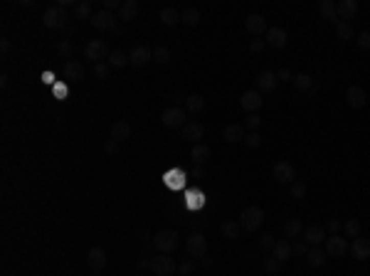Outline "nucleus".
<instances>
[{
  "mask_svg": "<svg viewBox=\"0 0 370 276\" xmlns=\"http://www.w3.org/2000/svg\"><path fill=\"white\" fill-rule=\"evenodd\" d=\"M67 20H70V13H67L62 5H50L42 15L44 28H50V30H62L67 25Z\"/></svg>",
  "mask_w": 370,
  "mask_h": 276,
  "instance_id": "obj_1",
  "label": "nucleus"
},
{
  "mask_svg": "<svg viewBox=\"0 0 370 276\" xmlns=\"http://www.w3.org/2000/svg\"><path fill=\"white\" fill-rule=\"evenodd\" d=\"M262 222H264V212H262V207H257V205L242 210V215H240V227H242L244 232H257Z\"/></svg>",
  "mask_w": 370,
  "mask_h": 276,
  "instance_id": "obj_2",
  "label": "nucleus"
},
{
  "mask_svg": "<svg viewBox=\"0 0 370 276\" xmlns=\"http://www.w3.org/2000/svg\"><path fill=\"white\" fill-rule=\"evenodd\" d=\"M178 242H180V239H178V232H175V229H160V232L153 237V244H156V249L160 254L175 251Z\"/></svg>",
  "mask_w": 370,
  "mask_h": 276,
  "instance_id": "obj_3",
  "label": "nucleus"
},
{
  "mask_svg": "<svg viewBox=\"0 0 370 276\" xmlns=\"http://www.w3.org/2000/svg\"><path fill=\"white\" fill-rule=\"evenodd\" d=\"M160 121H163V126H166V128H183V126L188 124V111L178 109V106H171V109L163 111Z\"/></svg>",
  "mask_w": 370,
  "mask_h": 276,
  "instance_id": "obj_4",
  "label": "nucleus"
},
{
  "mask_svg": "<svg viewBox=\"0 0 370 276\" xmlns=\"http://www.w3.org/2000/svg\"><path fill=\"white\" fill-rule=\"evenodd\" d=\"M84 55H86V59H91V62L97 64V62H101V59H109L111 50H109V44H106L104 40H91V42H86Z\"/></svg>",
  "mask_w": 370,
  "mask_h": 276,
  "instance_id": "obj_5",
  "label": "nucleus"
},
{
  "mask_svg": "<svg viewBox=\"0 0 370 276\" xmlns=\"http://www.w3.org/2000/svg\"><path fill=\"white\" fill-rule=\"evenodd\" d=\"M351 251V244H348V239L341 235H331L326 237V254L328 257H345Z\"/></svg>",
  "mask_w": 370,
  "mask_h": 276,
  "instance_id": "obj_6",
  "label": "nucleus"
},
{
  "mask_svg": "<svg viewBox=\"0 0 370 276\" xmlns=\"http://www.w3.org/2000/svg\"><path fill=\"white\" fill-rule=\"evenodd\" d=\"M294 178H296V168L291 166L289 160L274 163V180H276V182H282V185H294Z\"/></svg>",
  "mask_w": 370,
  "mask_h": 276,
  "instance_id": "obj_7",
  "label": "nucleus"
},
{
  "mask_svg": "<svg viewBox=\"0 0 370 276\" xmlns=\"http://www.w3.org/2000/svg\"><path fill=\"white\" fill-rule=\"evenodd\" d=\"M148 266H151V271H153L156 276H171L173 271L178 269V266H175V262H173L171 257H166V254H160V257H153Z\"/></svg>",
  "mask_w": 370,
  "mask_h": 276,
  "instance_id": "obj_8",
  "label": "nucleus"
},
{
  "mask_svg": "<svg viewBox=\"0 0 370 276\" xmlns=\"http://www.w3.org/2000/svg\"><path fill=\"white\" fill-rule=\"evenodd\" d=\"M257 91L259 94H269V91H274L276 89V84H279V79H276V72H259L257 74Z\"/></svg>",
  "mask_w": 370,
  "mask_h": 276,
  "instance_id": "obj_9",
  "label": "nucleus"
},
{
  "mask_svg": "<svg viewBox=\"0 0 370 276\" xmlns=\"http://www.w3.org/2000/svg\"><path fill=\"white\" fill-rule=\"evenodd\" d=\"M262 104H264V99H262V94H259L257 89H249V91H244L242 99H240V106H242L247 113H257Z\"/></svg>",
  "mask_w": 370,
  "mask_h": 276,
  "instance_id": "obj_10",
  "label": "nucleus"
},
{
  "mask_svg": "<svg viewBox=\"0 0 370 276\" xmlns=\"http://www.w3.org/2000/svg\"><path fill=\"white\" fill-rule=\"evenodd\" d=\"M345 99H348V106L351 109H363L365 104H368V94H365V89L363 86H348V91H345Z\"/></svg>",
  "mask_w": 370,
  "mask_h": 276,
  "instance_id": "obj_11",
  "label": "nucleus"
},
{
  "mask_svg": "<svg viewBox=\"0 0 370 276\" xmlns=\"http://www.w3.org/2000/svg\"><path fill=\"white\" fill-rule=\"evenodd\" d=\"M205 251H207V239H205V235L193 232V235L188 237V254H190V257H205Z\"/></svg>",
  "mask_w": 370,
  "mask_h": 276,
  "instance_id": "obj_12",
  "label": "nucleus"
},
{
  "mask_svg": "<svg viewBox=\"0 0 370 276\" xmlns=\"http://www.w3.org/2000/svg\"><path fill=\"white\" fill-rule=\"evenodd\" d=\"M89 22L97 30H114L116 28V20H114V13H111V10H97V13L91 15Z\"/></svg>",
  "mask_w": 370,
  "mask_h": 276,
  "instance_id": "obj_13",
  "label": "nucleus"
},
{
  "mask_svg": "<svg viewBox=\"0 0 370 276\" xmlns=\"http://www.w3.org/2000/svg\"><path fill=\"white\" fill-rule=\"evenodd\" d=\"M128 59H131V64H133V67H146V64L153 59V52H151V47L138 44V47H133V50H131Z\"/></svg>",
  "mask_w": 370,
  "mask_h": 276,
  "instance_id": "obj_14",
  "label": "nucleus"
},
{
  "mask_svg": "<svg viewBox=\"0 0 370 276\" xmlns=\"http://www.w3.org/2000/svg\"><path fill=\"white\" fill-rule=\"evenodd\" d=\"M351 254L356 257L358 262L370 259V239L368 237H356V239L351 242Z\"/></svg>",
  "mask_w": 370,
  "mask_h": 276,
  "instance_id": "obj_15",
  "label": "nucleus"
},
{
  "mask_svg": "<svg viewBox=\"0 0 370 276\" xmlns=\"http://www.w3.org/2000/svg\"><path fill=\"white\" fill-rule=\"evenodd\" d=\"M304 242L311 244V247H318L321 242H326V227H321V224L306 227V229H304Z\"/></svg>",
  "mask_w": 370,
  "mask_h": 276,
  "instance_id": "obj_16",
  "label": "nucleus"
},
{
  "mask_svg": "<svg viewBox=\"0 0 370 276\" xmlns=\"http://www.w3.org/2000/svg\"><path fill=\"white\" fill-rule=\"evenodd\" d=\"M264 42L271 44V47H276V50H282V47H286V42H289V35H286V30H282V28H269L267 35H264Z\"/></svg>",
  "mask_w": 370,
  "mask_h": 276,
  "instance_id": "obj_17",
  "label": "nucleus"
},
{
  "mask_svg": "<svg viewBox=\"0 0 370 276\" xmlns=\"http://www.w3.org/2000/svg\"><path fill=\"white\" fill-rule=\"evenodd\" d=\"M336 8H338V20L351 22L358 13V0H341V3H336Z\"/></svg>",
  "mask_w": 370,
  "mask_h": 276,
  "instance_id": "obj_18",
  "label": "nucleus"
},
{
  "mask_svg": "<svg viewBox=\"0 0 370 276\" xmlns=\"http://www.w3.org/2000/svg\"><path fill=\"white\" fill-rule=\"evenodd\" d=\"M86 264H89V269L97 274V271H101L104 266H106V251L101 247H94L91 251H89V257H86Z\"/></svg>",
  "mask_w": 370,
  "mask_h": 276,
  "instance_id": "obj_19",
  "label": "nucleus"
},
{
  "mask_svg": "<svg viewBox=\"0 0 370 276\" xmlns=\"http://www.w3.org/2000/svg\"><path fill=\"white\" fill-rule=\"evenodd\" d=\"M62 74H64L70 82H82V79H84V67H82L79 62L70 59V62H64V67H62Z\"/></svg>",
  "mask_w": 370,
  "mask_h": 276,
  "instance_id": "obj_20",
  "label": "nucleus"
},
{
  "mask_svg": "<svg viewBox=\"0 0 370 276\" xmlns=\"http://www.w3.org/2000/svg\"><path fill=\"white\" fill-rule=\"evenodd\" d=\"M190 158H193L195 166H205V163L213 158V151H210V146H205V143H195L193 151H190Z\"/></svg>",
  "mask_w": 370,
  "mask_h": 276,
  "instance_id": "obj_21",
  "label": "nucleus"
},
{
  "mask_svg": "<svg viewBox=\"0 0 370 276\" xmlns=\"http://www.w3.org/2000/svg\"><path fill=\"white\" fill-rule=\"evenodd\" d=\"M180 131H183V138H185V141H190V143H198L200 138L205 136V128H202V124H195V121H188Z\"/></svg>",
  "mask_w": 370,
  "mask_h": 276,
  "instance_id": "obj_22",
  "label": "nucleus"
},
{
  "mask_svg": "<svg viewBox=\"0 0 370 276\" xmlns=\"http://www.w3.org/2000/svg\"><path fill=\"white\" fill-rule=\"evenodd\" d=\"M291 254H294V247H291L289 239H279V242L274 244V259H276V262H282V264L289 262Z\"/></svg>",
  "mask_w": 370,
  "mask_h": 276,
  "instance_id": "obj_23",
  "label": "nucleus"
},
{
  "mask_svg": "<svg viewBox=\"0 0 370 276\" xmlns=\"http://www.w3.org/2000/svg\"><path fill=\"white\" fill-rule=\"evenodd\" d=\"M244 25H247V30H249L252 35H267V30H269L267 28V20H264L262 15H257V13L249 15Z\"/></svg>",
  "mask_w": 370,
  "mask_h": 276,
  "instance_id": "obj_24",
  "label": "nucleus"
},
{
  "mask_svg": "<svg viewBox=\"0 0 370 276\" xmlns=\"http://www.w3.org/2000/svg\"><path fill=\"white\" fill-rule=\"evenodd\" d=\"M109 133H111V138L114 141H126L128 136H131V124L128 121H116V124H111V128H109Z\"/></svg>",
  "mask_w": 370,
  "mask_h": 276,
  "instance_id": "obj_25",
  "label": "nucleus"
},
{
  "mask_svg": "<svg viewBox=\"0 0 370 276\" xmlns=\"http://www.w3.org/2000/svg\"><path fill=\"white\" fill-rule=\"evenodd\" d=\"M318 13L323 15V20L338 22V8H336V3H331V0H321V3H318Z\"/></svg>",
  "mask_w": 370,
  "mask_h": 276,
  "instance_id": "obj_26",
  "label": "nucleus"
},
{
  "mask_svg": "<svg viewBox=\"0 0 370 276\" xmlns=\"http://www.w3.org/2000/svg\"><path fill=\"white\" fill-rule=\"evenodd\" d=\"M244 126L242 124H229L227 128H225V141L227 143H240V141H244Z\"/></svg>",
  "mask_w": 370,
  "mask_h": 276,
  "instance_id": "obj_27",
  "label": "nucleus"
},
{
  "mask_svg": "<svg viewBox=\"0 0 370 276\" xmlns=\"http://www.w3.org/2000/svg\"><path fill=\"white\" fill-rule=\"evenodd\" d=\"M136 15H138V3H136V0H124V5H121V10H119V17H121L124 22H131Z\"/></svg>",
  "mask_w": 370,
  "mask_h": 276,
  "instance_id": "obj_28",
  "label": "nucleus"
},
{
  "mask_svg": "<svg viewBox=\"0 0 370 276\" xmlns=\"http://www.w3.org/2000/svg\"><path fill=\"white\" fill-rule=\"evenodd\" d=\"M294 86L299 89V91H313L316 89V84H313V79L309 77V74H304V72H299V74H294Z\"/></svg>",
  "mask_w": 370,
  "mask_h": 276,
  "instance_id": "obj_29",
  "label": "nucleus"
},
{
  "mask_svg": "<svg viewBox=\"0 0 370 276\" xmlns=\"http://www.w3.org/2000/svg\"><path fill=\"white\" fill-rule=\"evenodd\" d=\"M326 249H318V247H311L309 249V254H306V262H309V266H323V262H326Z\"/></svg>",
  "mask_w": 370,
  "mask_h": 276,
  "instance_id": "obj_30",
  "label": "nucleus"
},
{
  "mask_svg": "<svg viewBox=\"0 0 370 276\" xmlns=\"http://www.w3.org/2000/svg\"><path fill=\"white\" fill-rule=\"evenodd\" d=\"M158 17H160V22H163V25H168V28H173V25H178V22H180V13H178L175 8H163Z\"/></svg>",
  "mask_w": 370,
  "mask_h": 276,
  "instance_id": "obj_31",
  "label": "nucleus"
},
{
  "mask_svg": "<svg viewBox=\"0 0 370 276\" xmlns=\"http://www.w3.org/2000/svg\"><path fill=\"white\" fill-rule=\"evenodd\" d=\"M128 62H131V59H128V55H126V52H121V50H114V52L109 55V59H106V64H109V67H114V69L126 67Z\"/></svg>",
  "mask_w": 370,
  "mask_h": 276,
  "instance_id": "obj_32",
  "label": "nucleus"
},
{
  "mask_svg": "<svg viewBox=\"0 0 370 276\" xmlns=\"http://www.w3.org/2000/svg\"><path fill=\"white\" fill-rule=\"evenodd\" d=\"M185 106H188V113H200L205 109V99L200 94H190V97H185Z\"/></svg>",
  "mask_w": 370,
  "mask_h": 276,
  "instance_id": "obj_33",
  "label": "nucleus"
},
{
  "mask_svg": "<svg viewBox=\"0 0 370 276\" xmlns=\"http://www.w3.org/2000/svg\"><path fill=\"white\" fill-rule=\"evenodd\" d=\"M240 222H232V220H227V222H222L220 224V232H222V237H227V239H235V237H240Z\"/></svg>",
  "mask_w": 370,
  "mask_h": 276,
  "instance_id": "obj_34",
  "label": "nucleus"
},
{
  "mask_svg": "<svg viewBox=\"0 0 370 276\" xmlns=\"http://www.w3.org/2000/svg\"><path fill=\"white\" fill-rule=\"evenodd\" d=\"M91 3L89 0H82L77 8H74V20H91Z\"/></svg>",
  "mask_w": 370,
  "mask_h": 276,
  "instance_id": "obj_35",
  "label": "nucleus"
},
{
  "mask_svg": "<svg viewBox=\"0 0 370 276\" xmlns=\"http://www.w3.org/2000/svg\"><path fill=\"white\" fill-rule=\"evenodd\" d=\"M180 22H185V25H198L200 22V10L198 8H185L183 13H180Z\"/></svg>",
  "mask_w": 370,
  "mask_h": 276,
  "instance_id": "obj_36",
  "label": "nucleus"
},
{
  "mask_svg": "<svg viewBox=\"0 0 370 276\" xmlns=\"http://www.w3.org/2000/svg\"><path fill=\"white\" fill-rule=\"evenodd\" d=\"M336 35L341 37V40H353L356 37V32H353V25L351 22H336Z\"/></svg>",
  "mask_w": 370,
  "mask_h": 276,
  "instance_id": "obj_37",
  "label": "nucleus"
},
{
  "mask_svg": "<svg viewBox=\"0 0 370 276\" xmlns=\"http://www.w3.org/2000/svg\"><path fill=\"white\" fill-rule=\"evenodd\" d=\"M284 235L286 237H299V235H304V224H301V220H289L284 224Z\"/></svg>",
  "mask_w": 370,
  "mask_h": 276,
  "instance_id": "obj_38",
  "label": "nucleus"
},
{
  "mask_svg": "<svg viewBox=\"0 0 370 276\" xmlns=\"http://www.w3.org/2000/svg\"><path fill=\"white\" fill-rule=\"evenodd\" d=\"M343 232H345V237H360L363 224H360L358 220H348L345 224H343Z\"/></svg>",
  "mask_w": 370,
  "mask_h": 276,
  "instance_id": "obj_39",
  "label": "nucleus"
},
{
  "mask_svg": "<svg viewBox=\"0 0 370 276\" xmlns=\"http://www.w3.org/2000/svg\"><path fill=\"white\" fill-rule=\"evenodd\" d=\"M57 55L62 57V59H67V62H70L72 55H74V47H72L70 40H62V42H59V44H57Z\"/></svg>",
  "mask_w": 370,
  "mask_h": 276,
  "instance_id": "obj_40",
  "label": "nucleus"
},
{
  "mask_svg": "<svg viewBox=\"0 0 370 276\" xmlns=\"http://www.w3.org/2000/svg\"><path fill=\"white\" fill-rule=\"evenodd\" d=\"M153 59H156L158 64H168L171 62V50L168 47H156L153 50Z\"/></svg>",
  "mask_w": 370,
  "mask_h": 276,
  "instance_id": "obj_41",
  "label": "nucleus"
},
{
  "mask_svg": "<svg viewBox=\"0 0 370 276\" xmlns=\"http://www.w3.org/2000/svg\"><path fill=\"white\" fill-rule=\"evenodd\" d=\"M262 266H264V271H267V274H279V269H282V262H276L274 257H267Z\"/></svg>",
  "mask_w": 370,
  "mask_h": 276,
  "instance_id": "obj_42",
  "label": "nucleus"
},
{
  "mask_svg": "<svg viewBox=\"0 0 370 276\" xmlns=\"http://www.w3.org/2000/svg\"><path fill=\"white\" fill-rule=\"evenodd\" d=\"M259 116L257 113H247V119H244V128H249V133H255L257 128H259Z\"/></svg>",
  "mask_w": 370,
  "mask_h": 276,
  "instance_id": "obj_43",
  "label": "nucleus"
},
{
  "mask_svg": "<svg viewBox=\"0 0 370 276\" xmlns=\"http://www.w3.org/2000/svg\"><path fill=\"white\" fill-rule=\"evenodd\" d=\"M291 197H294V200H304V197H306V185H304V182H294V185H291Z\"/></svg>",
  "mask_w": 370,
  "mask_h": 276,
  "instance_id": "obj_44",
  "label": "nucleus"
},
{
  "mask_svg": "<svg viewBox=\"0 0 370 276\" xmlns=\"http://www.w3.org/2000/svg\"><path fill=\"white\" fill-rule=\"evenodd\" d=\"M244 143H247V148H259V146H262V136H259V133H247V136H244Z\"/></svg>",
  "mask_w": 370,
  "mask_h": 276,
  "instance_id": "obj_45",
  "label": "nucleus"
},
{
  "mask_svg": "<svg viewBox=\"0 0 370 276\" xmlns=\"http://www.w3.org/2000/svg\"><path fill=\"white\" fill-rule=\"evenodd\" d=\"M104 153H106V155H119V141L109 138V141L104 143Z\"/></svg>",
  "mask_w": 370,
  "mask_h": 276,
  "instance_id": "obj_46",
  "label": "nucleus"
},
{
  "mask_svg": "<svg viewBox=\"0 0 370 276\" xmlns=\"http://www.w3.org/2000/svg\"><path fill=\"white\" fill-rule=\"evenodd\" d=\"M94 74H97L99 79H106V77H109V64H106V62H97V64H94Z\"/></svg>",
  "mask_w": 370,
  "mask_h": 276,
  "instance_id": "obj_47",
  "label": "nucleus"
},
{
  "mask_svg": "<svg viewBox=\"0 0 370 276\" xmlns=\"http://www.w3.org/2000/svg\"><path fill=\"white\" fill-rule=\"evenodd\" d=\"M358 47L360 50H370V32H363V35H358Z\"/></svg>",
  "mask_w": 370,
  "mask_h": 276,
  "instance_id": "obj_48",
  "label": "nucleus"
},
{
  "mask_svg": "<svg viewBox=\"0 0 370 276\" xmlns=\"http://www.w3.org/2000/svg\"><path fill=\"white\" fill-rule=\"evenodd\" d=\"M276 79H279V82H291L294 74H291L289 69H279V72H276Z\"/></svg>",
  "mask_w": 370,
  "mask_h": 276,
  "instance_id": "obj_49",
  "label": "nucleus"
},
{
  "mask_svg": "<svg viewBox=\"0 0 370 276\" xmlns=\"http://www.w3.org/2000/svg\"><path fill=\"white\" fill-rule=\"evenodd\" d=\"M264 44H267L264 40H252V42H249V50H252L255 55H259V52L264 50Z\"/></svg>",
  "mask_w": 370,
  "mask_h": 276,
  "instance_id": "obj_50",
  "label": "nucleus"
},
{
  "mask_svg": "<svg viewBox=\"0 0 370 276\" xmlns=\"http://www.w3.org/2000/svg\"><path fill=\"white\" fill-rule=\"evenodd\" d=\"M294 254H309V244L306 242H294Z\"/></svg>",
  "mask_w": 370,
  "mask_h": 276,
  "instance_id": "obj_51",
  "label": "nucleus"
},
{
  "mask_svg": "<svg viewBox=\"0 0 370 276\" xmlns=\"http://www.w3.org/2000/svg\"><path fill=\"white\" fill-rule=\"evenodd\" d=\"M121 5L124 3H119V0H104V10H121Z\"/></svg>",
  "mask_w": 370,
  "mask_h": 276,
  "instance_id": "obj_52",
  "label": "nucleus"
},
{
  "mask_svg": "<svg viewBox=\"0 0 370 276\" xmlns=\"http://www.w3.org/2000/svg\"><path fill=\"white\" fill-rule=\"evenodd\" d=\"M341 227H343V224H341L338 220H331V222L326 224V232H331V235H336V232H338Z\"/></svg>",
  "mask_w": 370,
  "mask_h": 276,
  "instance_id": "obj_53",
  "label": "nucleus"
},
{
  "mask_svg": "<svg viewBox=\"0 0 370 276\" xmlns=\"http://www.w3.org/2000/svg\"><path fill=\"white\" fill-rule=\"evenodd\" d=\"M259 244H262V247H264V249H269V247H274L276 242L271 239V235H262V239H259Z\"/></svg>",
  "mask_w": 370,
  "mask_h": 276,
  "instance_id": "obj_54",
  "label": "nucleus"
},
{
  "mask_svg": "<svg viewBox=\"0 0 370 276\" xmlns=\"http://www.w3.org/2000/svg\"><path fill=\"white\" fill-rule=\"evenodd\" d=\"M178 269H180L183 274H190V271L195 269V264H193V262H190V259H188V262H183V264H180V266H178Z\"/></svg>",
  "mask_w": 370,
  "mask_h": 276,
  "instance_id": "obj_55",
  "label": "nucleus"
},
{
  "mask_svg": "<svg viewBox=\"0 0 370 276\" xmlns=\"http://www.w3.org/2000/svg\"><path fill=\"white\" fill-rule=\"evenodd\" d=\"M168 182H171L173 188H183V185H185V178H180V175H175V178H173V175H171V180H168Z\"/></svg>",
  "mask_w": 370,
  "mask_h": 276,
  "instance_id": "obj_56",
  "label": "nucleus"
},
{
  "mask_svg": "<svg viewBox=\"0 0 370 276\" xmlns=\"http://www.w3.org/2000/svg\"><path fill=\"white\" fill-rule=\"evenodd\" d=\"M202 175H205V170H202V166H195V168H193V178H195V180H200Z\"/></svg>",
  "mask_w": 370,
  "mask_h": 276,
  "instance_id": "obj_57",
  "label": "nucleus"
},
{
  "mask_svg": "<svg viewBox=\"0 0 370 276\" xmlns=\"http://www.w3.org/2000/svg\"><path fill=\"white\" fill-rule=\"evenodd\" d=\"M0 50H3V55H8V52H10V42L3 40V42H0Z\"/></svg>",
  "mask_w": 370,
  "mask_h": 276,
  "instance_id": "obj_58",
  "label": "nucleus"
}]
</instances>
